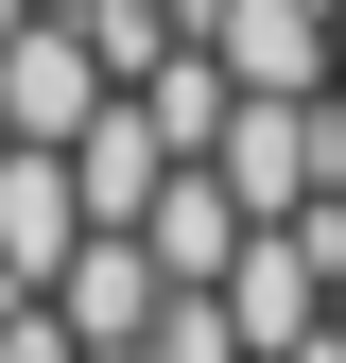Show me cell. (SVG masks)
I'll list each match as a JSON object with an SVG mask.
<instances>
[{
	"label": "cell",
	"mask_w": 346,
	"mask_h": 363,
	"mask_svg": "<svg viewBox=\"0 0 346 363\" xmlns=\"http://www.w3.org/2000/svg\"><path fill=\"white\" fill-rule=\"evenodd\" d=\"M104 104H121V86H104V52H86L69 18H18V35H0V139H18V156H69Z\"/></svg>",
	"instance_id": "cell-1"
},
{
	"label": "cell",
	"mask_w": 346,
	"mask_h": 363,
	"mask_svg": "<svg viewBox=\"0 0 346 363\" xmlns=\"http://www.w3.org/2000/svg\"><path fill=\"white\" fill-rule=\"evenodd\" d=\"M156 294H173V277H156L139 225H86V242L52 259V294H35V311H52L69 346H139V329H156Z\"/></svg>",
	"instance_id": "cell-2"
},
{
	"label": "cell",
	"mask_w": 346,
	"mask_h": 363,
	"mask_svg": "<svg viewBox=\"0 0 346 363\" xmlns=\"http://www.w3.org/2000/svg\"><path fill=\"white\" fill-rule=\"evenodd\" d=\"M139 242H156V277H173V294H208V277L242 259V191H225L208 156H173V173H156V208H139Z\"/></svg>",
	"instance_id": "cell-3"
},
{
	"label": "cell",
	"mask_w": 346,
	"mask_h": 363,
	"mask_svg": "<svg viewBox=\"0 0 346 363\" xmlns=\"http://www.w3.org/2000/svg\"><path fill=\"white\" fill-rule=\"evenodd\" d=\"M156 173H173V139H156L139 104H104V121L69 139V191H86V225H139V208H156Z\"/></svg>",
	"instance_id": "cell-4"
},
{
	"label": "cell",
	"mask_w": 346,
	"mask_h": 363,
	"mask_svg": "<svg viewBox=\"0 0 346 363\" xmlns=\"http://www.w3.org/2000/svg\"><path fill=\"white\" fill-rule=\"evenodd\" d=\"M156 363H242V329H225V294H156V329H139Z\"/></svg>",
	"instance_id": "cell-5"
},
{
	"label": "cell",
	"mask_w": 346,
	"mask_h": 363,
	"mask_svg": "<svg viewBox=\"0 0 346 363\" xmlns=\"http://www.w3.org/2000/svg\"><path fill=\"white\" fill-rule=\"evenodd\" d=\"M0 363H86V346H69V329H52V311H35V294H18V311H0Z\"/></svg>",
	"instance_id": "cell-6"
},
{
	"label": "cell",
	"mask_w": 346,
	"mask_h": 363,
	"mask_svg": "<svg viewBox=\"0 0 346 363\" xmlns=\"http://www.w3.org/2000/svg\"><path fill=\"white\" fill-rule=\"evenodd\" d=\"M86 363H156V346H86Z\"/></svg>",
	"instance_id": "cell-7"
},
{
	"label": "cell",
	"mask_w": 346,
	"mask_h": 363,
	"mask_svg": "<svg viewBox=\"0 0 346 363\" xmlns=\"http://www.w3.org/2000/svg\"><path fill=\"white\" fill-rule=\"evenodd\" d=\"M329 121H346V69H329Z\"/></svg>",
	"instance_id": "cell-8"
}]
</instances>
